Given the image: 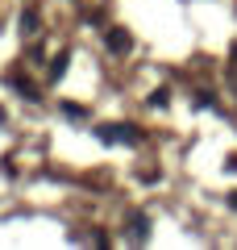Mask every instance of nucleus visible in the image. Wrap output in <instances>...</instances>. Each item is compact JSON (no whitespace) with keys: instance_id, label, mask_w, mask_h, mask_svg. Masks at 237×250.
<instances>
[{"instance_id":"0eeeda50","label":"nucleus","mask_w":237,"mask_h":250,"mask_svg":"<svg viewBox=\"0 0 237 250\" xmlns=\"http://www.w3.org/2000/svg\"><path fill=\"white\" fill-rule=\"evenodd\" d=\"M229 205H233V208H237V192H233V196H229Z\"/></svg>"},{"instance_id":"20e7f679","label":"nucleus","mask_w":237,"mask_h":250,"mask_svg":"<svg viewBox=\"0 0 237 250\" xmlns=\"http://www.w3.org/2000/svg\"><path fill=\"white\" fill-rule=\"evenodd\" d=\"M167 100H171V92H167V88H158L154 96H150V104H154V108H162V104H167Z\"/></svg>"},{"instance_id":"f03ea898","label":"nucleus","mask_w":237,"mask_h":250,"mask_svg":"<svg viewBox=\"0 0 237 250\" xmlns=\"http://www.w3.org/2000/svg\"><path fill=\"white\" fill-rule=\"evenodd\" d=\"M129 34H125V29H108V50H113V54H125V50H129Z\"/></svg>"},{"instance_id":"f257e3e1","label":"nucleus","mask_w":237,"mask_h":250,"mask_svg":"<svg viewBox=\"0 0 237 250\" xmlns=\"http://www.w3.org/2000/svg\"><path fill=\"white\" fill-rule=\"evenodd\" d=\"M104 142H138V125H104V129H96Z\"/></svg>"},{"instance_id":"7ed1b4c3","label":"nucleus","mask_w":237,"mask_h":250,"mask_svg":"<svg viewBox=\"0 0 237 250\" xmlns=\"http://www.w3.org/2000/svg\"><path fill=\"white\" fill-rule=\"evenodd\" d=\"M21 29H25V34H38V13H34V9L21 13Z\"/></svg>"},{"instance_id":"39448f33","label":"nucleus","mask_w":237,"mask_h":250,"mask_svg":"<svg viewBox=\"0 0 237 250\" xmlns=\"http://www.w3.org/2000/svg\"><path fill=\"white\" fill-rule=\"evenodd\" d=\"M62 71H67V54H59V59H54V67H50V75H54V80H59Z\"/></svg>"},{"instance_id":"423d86ee","label":"nucleus","mask_w":237,"mask_h":250,"mask_svg":"<svg viewBox=\"0 0 237 250\" xmlns=\"http://www.w3.org/2000/svg\"><path fill=\"white\" fill-rule=\"evenodd\" d=\"M133 238H138V242L146 238V217H133Z\"/></svg>"}]
</instances>
